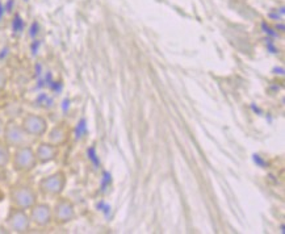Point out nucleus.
Returning <instances> with one entry per match:
<instances>
[{
  "label": "nucleus",
  "mask_w": 285,
  "mask_h": 234,
  "mask_svg": "<svg viewBox=\"0 0 285 234\" xmlns=\"http://www.w3.org/2000/svg\"><path fill=\"white\" fill-rule=\"evenodd\" d=\"M37 165L36 153L28 146H20L13 154V169L17 172H28Z\"/></svg>",
  "instance_id": "f257e3e1"
},
{
  "label": "nucleus",
  "mask_w": 285,
  "mask_h": 234,
  "mask_svg": "<svg viewBox=\"0 0 285 234\" xmlns=\"http://www.w3.org/2000/svg\"><path fill=\"white\" fill-rule=\"evenodd\" d=\"M36 192L29 186H16L11 191V202L16 208L27 209L36 204Z\"/></svg>",
  "instance_id": "f03ea898"
},
{
  "label": "nucleus",
  "mask_w": 285,
  "mask_h": 234,
  "mask_svg": "<svg viewBox=\"0 0 285 234\" xmlns=\"http://www.w3.org/2000/svg\"><path fill=\"white\" fill-rule=\"evenodd\" d=\"M66 178L63 172H56V174L50 175L48 178L42 179L40 182V190L44 195L48 196H56L60 195L65 188Z\"/></svg>",
  "instance_id": "7ed1b4c3"
},
{
  "label": "nucleus",
  "mask_w": 285,
  "mask_h": 234,
  "mask_svg": "<svg viewBox=\"0 0 285 234\" xmlns=\"http://www.w3.org/2000/svg\"><path fill=\"white\" fill-rule=\"evenodd\" d=\"M4 139L8 146H13V148H20L23 146L25 141V131L23 127L16 124L15 121H9L8 124L4 127L3 129Z\"/></svg>",
  "instance_id": "20e7f679"
},
{
  "label": "nucleus",
  "mask_w": 285,
  "mask_h": 234,
  "mask_svg": "<svg viewBox=\"0 0 285 234\" xmlns=\"http://www.w3.org/2000/svg\"><path fill=\"white\" fill-rule=\"evenodd\" d=\"M7 224L12 230L17 233H24L29 229V217L20 208H13L7 217Z\"/></svg>",
  "instance_id": "39448f33"
},
{
  "label": "nucleus",
  "mask_w": 285,
  "mask_h": 234,
  "mask_svg": "<svg viewBox=\"0 0 285 234\" xmlns=\"http://www.w3.org/2000/svg\"><path fill=\"white\" fill-rule=\"evenodd\" d=\"M23 129L30 136L40 137L46 131V121L36 115H28L23 121Z\"/></svg>",
  "instance_id": "423d86ee"
},
{
  "label": "nucleus",
  "mask_w": 285,
  "mask_h": 234,
  "mask_svg": "<svg viewBox=\"0 0 285 234\" xmlns=\"http://www.w3.org/2000/svg\"><path fill=\"white\" fill-rule=\"evenodd\" d=\"M74 205L66 199H61L54 207L53 216L58 224H66V222L71 221L74 219Z\"/></svg>",
  "instance_id": "0eeeda50"
},
{
  "label": "nucleus",
  "mask_w": 285,
  "mask_h": 234,
  "mask_svg": "<svg viewBox=\"0 0 285 234\" xmlns=\"http://www.w3.org/2000/svg\"><path fill=\"white\" fill-rule=\"evenodd\" d=\"M51 209L49 205L46 204H34L32 207V213H30V219L32 221L39 226L48 225L51 221Z\"/></svg>",
  "instance_id": "6e6552de"
},
{
  "label": "nucleus",
  "mask_w": 285,
  "mask_h": 234,
  "mask_svg": "<svg viewBox=\"0 0 285 234\" xmlns=\"http://www.w3.org/2000/svg\"><path fill=\"white\" fill-rule=\"evenodd\" d=\"M56 146L51 145V143H41L37 149L36 157L37 162L41 163H48L50 160H53L56 155Z\"/></svg>",
  "instance_id": "1a4fd4ad"
},
{
  "label": "nucleus",
  "mask_w": 285,
  "mask_h": 234,
  "mask_svg": "<svg viewBox=\"0 0 285 234\" xmlns=\"http://www.w3.org/2000/svg\"><path fill=\"white\" fill-rule=\"evenodd\" d=\"M67 131L66 128L60 125V127H55L53 131L50 132V136H49V139H50V143L54 146H58L61 143H63L67 139Z\"/></svg>",
  "instance_id": "9d476101"
},
{
  "label": "nucleus",
  "mask_w": 285,
  "mask_h": 234,
  "mask_svg": "<svg viewBox=\"0 0 285 234\" xmlns=\"http://www.w3.org/2000/svg\"><path fill=\"white\" fill-rule=\"evenodd\" d=\"M9 157H11V155H9L8 145L0 142V169H3L7 163L9 162Z\"/></svg>",
  "instance_id": "9b49d317"
},
{
  "label": "nucleus",
  "mask_w": 285,
  "mask_h": 234,
  "mask_svg": "<svg viewBox=\"0 0 285 234\" xmlns=\"http://www.w3.org/2000/svg\"><path fill=\"white\" fill-rule=\"evenodd\" d=\"M7 84V75L4 70H0V91H3Z\"/></svg>",
  "instance_id": "f8f14e48"
},
{
  "label": "nucleus",
  "mask_w": 285,
  "mask_h": 234,
  "mask_svg": "<svg viewBox=\"0 0 285 234\" xmlns=\"http://www.w3.org/2000/svg\"><path fill=\"white\" fill-rule=\"evenodd\" d=\"M3 129H4V124H3V120L0 119V134L3 133Z\"/></svg>",
  "instance_id": "ddd939ff"
},
{
  "label": "nucleus",
  "mask_w": 285,
  "mask_h": 234,
  "mask_svg": "<svg viewBox=\"0 0 285 234\" xmlns=\"http://www.w3.org/2000/svg\"><path fill=\"white\" fill-rule=\"evenodd\" d=\"M3 200V193H2V191H0V202Z\"/></svg>",
  "instance_id": "4468645a"
}]
</instances>
